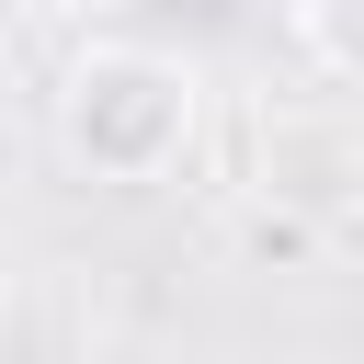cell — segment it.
Instances as JSON below:
<instances>
[{
	"label": "cell",
	"mask_w": 364,
	"mask_h": 364,
	"mask_svg": "<svg viewBox=\"0 0 364 364\" xmlns=\"http://www.w3.org/2000/svg\"><path fill=\"white\" fill-rule=\"evenodd\" d=\"M46 114H57V148H68L80 182L148 193V182H171V171L193 159V136H205V68L171 57V46H148V34H91V46L57 68Z\"/></svg>",
	"instance_id": "6da1fadb"
},
{
	"label": "cell",
	"mask_w": 364,
	"mask_h": 364,
	"mask_svg": "<svg viewBox=\"0 0 364 364\" xmlns=\"http://www.w3.org/2000/svg\"><path fill=\"white\" fill-rule=\"evenodd\" d=\"M239 250H250V262H273V273H296V262H318L330 239H318V228H296V216H273V205H239Z\"/></svg>",
	"instance_id": "3957f363"
},
{
	"label": "cell",
	"mask_w": 364,
	"mask_h": 364,
	"mask_svg": "<svg viewBox=\"0 0 364 364\" xmlns=\"http://www.w3.org/2000/svg\"><path fill=\"white\" fill-rule=\"evenodd\" d=\"M353 182H364V136L341 114V91H296V102H262V159H250V205L341 239L353 228Z\"/></svg>",
	"instance_id": "7a4b0ae2"
}]
</instances>
